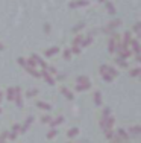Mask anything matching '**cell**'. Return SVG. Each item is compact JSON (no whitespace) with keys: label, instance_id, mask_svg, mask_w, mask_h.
I'll use <instances>...</instances> for the list:
<instances>
[{"label":"cell","instance_id":"8","mask_svg":"<svg viewBox=\"0 0 141 143\" xmlns=\"http://www.w3.org/2000/svg\"><path fill=\"white\" fill-rule=\"evenodd\" d=\"M55 52H58V49H56V47H53L52 50H49V52H47V55H53Z\"/></svg>","mask_w":141,"mask_h":143},{"label":"cell","instance_id":"10","mask_svg":"<svg viewBox=\"0 0 141 143\" xmlns=\"http://www.w3.org/2000/svg\"><path fill=\"white\" fill-rule=\"evenodd\" d=\"M53 135H55V131H50V132H49V139L53 137Z\"/></svg>","mask_w":141,"mask_h":143},{"label":"cell","instance_id":"1","mask_svg":"<svg viewBox=\"0 0 141 143\" xmlns=\"http://www.w3.org/2000/svg\"><path fill=\"white\" fill-rule=\"evenodd\" d=\"M38 107H41V108H46L47 111L50 110V105H49V103H44V102H38Z\"/></svg>","mask_w":141,"mask_h":143},{"label":"cell","instance_id":"7","mask_svg":"<svg viewBox=\"0 0 141 143\" xmlns=\"http://www.w3.org/2000/svg\"><path fill=\"white\" fill-rule=\"evenodd\" d=\"M96 103H100V93H96Z\"/></svg>","mask_w":141,"mask_h":143},{"label":"cell","instance_id":"9","mask_svg":"<svg viewBox=\"0 0 141 143\" xmlns=\"http://www.w3.org/2000/svg\"><path fill=\"white\" fill-rule=\"evenodd\" d=\"M41 120H43V122H49L50 117H49V116H43V119H41Z\"/></svg>","mask_w":141,"mask_h":143},{"label":"cell","instance_id":"5","mask_svg":"<svg viewBox=\"0 0 141 143\" xmlns=\"http://www.w3.org/2000/svg\"><path fill=\"white\" fill-rule=\"evenodd\" d=\"M62 91H64V95H65L67 97H68V99H71V97H73V95H71V93H70V91H67V90H65V88H64V90H62Z\"/></svg>","mask_w":141,"mask_h":143},{"label":"cell","instance_id":"6","mask_svg":"<svg viewBox=\"0 0 141 143\" xmlns=\"http://www.w3.org/2000/svg\"><path fill=\"white\" fill-rule=\"evenodd\" d=\"M61 122H62V116H59V117H58L55 122H52V125H58V123H61Z\"/></svg>","mask_w":141,"mask_h":143},{"label":"cell","instance_id":"4","mask_svg":"<svg viewBox=\"0 0 141 143\" xmlns=\"http://www.w3.org/2000/svg\"><path fill=\"white\" fill-rule=\"evenodd\" d=\"M43 75H44V76H46V79H47V81H49V82H50V84H53V81H52V78H50V76H49V75H47V72H43Z\"/></svg>","mask_w":141,"mask_h":143},{"label":"cell","instance_id":"11","mask_svg":"<svg viewBox=\"0 0 141 143\" xmlns=\"http://www.w3.org/2000/svg\"><path fill=\"white\" fill-rule=\"evenodd\" d=\"M0 99H2V96H0Z\"/></svg>","mask_w":141,"mask_h":143},{"label":"cell","instance_id":"3","mask_svg":"<svg viewBox=\"0 0 141 143\" xmlns=\"http://www.w3.org/2000/svg\"><path fill=\"white\" fill-rule=\"evenodd\" d=\"M8 99H14V90L12 88L8 90Z\"/></svg>","mask_w":141,"mask_h":143},{"label":"cell","instance_id":"2","mask_svg":"<svg viewBox=\"0 0 141 143\" xmlns=\"http://www.w3.org/2000/svg\"><path fill=\"white\" fill-rule=\"evenodd\" d=\"M76 134H78V128H73V129H70V131H68L70 137H73V135H76Z\"/></svg>","mask_w":141,"mask_h":143}]
</instances>
